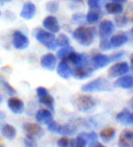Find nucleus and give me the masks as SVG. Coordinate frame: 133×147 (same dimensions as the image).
<instances>
[{
  "mask_svg": "<svg viewBox=\"0 0 133 147\" xmlns=\"http://www.w3.org/2000/svg\"><path fill=\"white\" fill-rule=\"evenodd\" d=\"M74 1H81V0H74Z\"/></svg>",
  "mask_w": 133,
  "mask_h": 147,
  "instance_id": "nucleus-49",
  "label": "nucleus"
},
{
  "mask_svg": "<svg viewBox=\"0 0 133 147\" xmlns=\"http://www.w3.org/2000/svg\"><path fill=\"white\" fill-rule=\"evenodd\" d=\"M130 64H131V69L133 70V54H132L131 58H130Z\"/></svg>",
  "mask_w": 133,
  "mask_h": 147,
  "instance_id": "nucleus-45",
  "label": "nucleus"
},
{
  "mask_svg": "<svg viewBox=\"0 0 133 147\" xmlns=\"http://www.w3.org/2000/svg\"><path fill=\"white\" fill-rule=\"evenodd\" d=\"M77 131V127L74 124H64V125H61V128H60V133L59 134H63L65 136L66 135H72L74 134Z\"/></svg>",
  "mask_w": 133,
  "mask_h": 147,
  "instance_id": "nucleus-25",
  "label": "nucleus"
},
{
  "mask_svg": "<svg viewBox=\"0 0 133 147\" xmlns=\"http://www.w3.org/2000/svg\"><path fill=\"white\" fill-rule=\"evenodd\" d=\"M131 32L133 33V28H132V30H131Z\"/></svg>",
  "mask_w": 133,
  "mask_h": 147,
  "instance_id": "nucleus-50",
  "label": "nucleus"
},
{
  "mask_svg": "<svg viewBox=\"0 0 133 147\" xmlns=\"http://www.w3.org/2000/svg\"><path fill=\"white\" fill-rule=\"evenodd\" d=\"M130 113V110H128V109L122 110L120 113H119L116 115V120L119 121V123L124 124V125H127V120H128V117H129Z\"/></svg>",
  "mask_w": 133,
  "mask_h": 147,
  "instance_id": "nucleus-26",
  "label": "nucleus"
},
{
  "mask_svg": "<svg viewBox=\"0 0 133 147\" xmlns=\"http://www.w3.org/2000/svg\"><path fill=\"white\" fill-rule=\"evenodd\" d=\"M99 48L102 50H109L112 47H111L110 41L108 38H102L99 44Z\"/></svg>",
  "mask_w": 133,
  "mask_h": 147,
  "instance_id": "nucleus-38",
  "label": "nucleus"
},
{
  "mask_svg": "<svg viewBox=\"0 0 133 147\" xmlns=\"http://www.w3.org/2000/svg\"><path fill=\"white\" fill-rule=\"evenodd\" d=\"M40 64L41 66L48 70H53L55 69L57 66V59L52 53H48L44 55L40 59Z\"/></svg>",
  "mask_w": 133,
  "mask_h": 147,
  "instance_id": "nucleus-15",
  "label": "nucleus"
},
{
  "mask_svg": "<svg viewBox=\"0 0 133 147\" xmlns=\"http://www.w3.org/2000/svg\"><path fill=\"white\" fill-rule=\"evenodd\" d=\"M84 137L86 138L87 142H88L89 145L93 144V143H96V142H98V134H97L95 131H90V133H81Z\"/></svg>",
  "mask_w": 133,
  "mask_h": 147,
  "instance_id": "nucleus-29",
  "label": "nucleus"
},
{
  "mask_svg": "<svg viewBox=\"0 0 133 147\" xmlns=\"http://www.w3.org/2000/svg\"><path fill=\"white\" fill-rule=\"evenodd\" d=\"M130 107H131V108H133V99L130 100Z\"/></svg>",
  "mask_w": 133,
  "mask_h": 147,
  "instance_id": "nucleus-47",
  "label": "nucleus"
},
{
  "mask_svg": "<svg viewBox=\"0 0 133 147\" xmlns=\"http://www.w3.org/2000/svg\"><path fill=\"white\" fill-rule=\"evenodd\" d=\"M133 144V131L124 130L120 134L118 145L119 147H131Z\"/></svg>",
  "mask_w": 133,
  "mask_h": 147,
  "instance_id": "nucleus-10",
  "label": "nucleus"
},
{
  "mask_svg": "<svg viewBox=\"0 0 133 147\" xmlns=\"http://www.w3.org/2000/svg\"><path fill=\"white\" fill-rule=\"evenodd\" d=\"M89 147H106L104 146L103 144H102L101 143H99V142H96V143H93V144H91L89 145Z\"/></svg>",
  "mask_w": 133,
  "mask_h": 147,
  "instance_id": "nucleus-42",
  "label": "nucleus"
},
{
  "mask_svg": "<svg viewBox=\"0 0 133 147\" xmlns=\"http://www.w3.org/2000/svg\"><path fill=\"white\" fill-rule=\"evenodd\" d=\"M29 40L21 31H15L13 34V46L17 49H25L28 47Z\"/></svg>",
  "mask_w": 133,
  "mask_h": 147,
  "instance_id": "nucleus-8",
  "label": "nucleus"
},
{
  "mask_svg": "<svg viewBox=\"0 0 133 147\" xmlns=\"http://www.w3.org/2000/svg\"><path fill=\"white\" fill-rule=\"evenodd\" d=\"M114 24L109 20H103L99 27V33L101 38H108L114 32Z\"/></svg>",
  "mask_w": 133,
  "mask_h": 147,
  "instance_id": "nucleus-12",
  "label": "nucleus"
},
{
  "mask_svg": "<svg viewBox=\"0 0 133 147\" xmlns=\"http://www.w3.org/2000/svg\"><path fill=\"white\" fill-rule=\"evenodd\" d=\"M127 125H133V111L129 114V117H128L127 120Z\"/></svg>",
  "mask_w": 133,
  "mask_h": 147,
  "instance_id": "nucleus-41",
  "label": "nucleus"
},
{
  "mask_svg": "<svg viewBox=\"0 0 133 147\" xmlns=\"http://www.w3.org/2000/svg\"><path fill=\"white\" fill-rule=\"evenodd\" d=\"M84 18V15L83 14H75L72 16V23H79L81 20H82Z\"/></svg>",
  "mask_w": 133,
  "mask_h": 147,
  "instance_id": "nucleus-40",
  "label": "nucleus"
},
{
  "mask_svg": "<svg viewBox=\"0 0 133 147\" xmlns=\"http://www.w3.org/2000/svg\"><path fill=\"white\" fill-rule=\"evenodd\" d=\"M57 72L59 77L65 80H68L72 76V69L69 67V65L66 61H64V60L59 62V64L58 65Z\"/></svg>",
  "mask_w": 133,
  "mask_h": 147,
  "instance_id": "nucleus-18",
  "label": "nucleus"
},
{
  "mask_svg": "<svg viewBox=\"0 0 133 147\" xmlns=\"http://www.w3.org/2000/svg\"><path fill=\"white\" fill-rule=\"evenodd\" d=\"M46 7H47V10L49 13L55 14L58 11L59 8V5L57 1H49L46 5Z\"/></svg>",
  "mask_w": 133,
  "mask_h": 147,
  "instance_id": "nucleus-30",
  "label": "nucleus"
},
{
  "mask_svg": "<svg viewBox=\"0 0 133 147\" xmlns=\"http://www.w3.org/2000/svg\"><path fill=\"white\" fill-rule=\"evenodd\" d=\"M110 83L105 78H97L94 80H91L89 82H87L82 85L81 90L84 92H106L110 90Z\"/></svg>",
  "mask_w": 133,
  "mask_h": 147,
  "instance_id": "nucleus-2",
  "label": "nucleus"
},
{
  "mask_svg": "<svg viewBox=\"0 0 133 147\" xmlns=\"http://www.w3.org/2000/svg\"><path fill=\"white\" fill-rule=\"evenodd\" d=\"M115 20L119 27H125L128 24V18L125 16H118L115 18Z\"/></svg>",
  "mask_w": 133,
  "mask_h": 147,
  "instance_id": "nucleus-37",
  "label": "nucleus"
},
{
  "mask_svg": "<svg viewBox=\"0 0 133 147\" xmlns=\"http://www.w3.org/2000/svg\"><path fill=\"white\" fill-rule=\"evenodd\" d=\"M106 2L107 0H88V5L90 9H100Z\"/></svg>",
  "mask_w": 133,
  "mask_h": 147,
  "instance_id": "nucleus-28",
  "label": "nucleus"
},
{
  "mask_svg": "<svg viewBox=\"0 0 133 147\" xmlns=\"http://www.w3.org/2000/svg\"><path fill=\"white\" fill-rule=\"evenodd\" d=\"M12 0H0V4L3 5L5 3H8V2H11Z\"/></svg>",
  "mask_w": 133,
  "mask_h": 147,
  "instance_id": "nucleus-44",
  "label": "nucleus"
},
{
  "mask_svg": "<svg viewBox=\"0 0 133 147\" xmlns=\"http://www.w3.org/2000/svg\"><path fill=\"white\" fill-rule=\"evenodd\" d=\"M70 144H71V139H69L66 136L60 137L57 141L58 147H70Z\"/></svg>",
  "mask_w": 133,
  "mask_h": 147,
  "instance_id": "nucleus-34",
  "label": "nucleus"
},
{
  "mask_svg": "<svg viewBox=\"0 0 133 147\" xmlns=\"http://www.w3.org/2000/svg\"><path fill=\"white\" fill-rule=\"evenodd\" d=\"M6 117V113H4V111H0V120H3Z\"/></svg>",
  "mask_w": 133,
  "mask_h": 147,
  "instance_id": "nucleus-43",
  "label": "nucleus"
},
{
  "mask_svg": "<svg viewBox=\"0 0 133 147\" xmlns=\"http://www.w3.org/2000/svg\"><path fill=\"white\" fill-rule=\"evenodd\" d=\"M24 144L26 147H37L38 143L35 138L30 137V136H27L24 140Z\"/></svg>",
  "mask_w": 133,
  "mask_h": 147,
  "instance_id": "nucleus-36",
  "label": "nucleus"
},
{
  "mask_svg": "<svg viewBox=\"0 0 133 147\" xmlns=\"http://www.w3.org/2000/svg\"><path fill=\"white\" fill-rule=\"evenodd\" d=\"M0 16H1V12H0Z\"/></svg>",
  "mask_w": 133,
  "mask_h": 147,
  "instance_id": "nucleus-51",
  "label": "nucleus"
},
{
  "mask_svg": "<svg viewBox=\"0 0 133 147\" xmlns=\"http://www.w3.org/2000/svg\"><path fill=\"white\" fill-rule=\"evenodd\" d=\"M125 55V52L123 51H120V52H116V53H113L111 56H110V61H116V60H119L120 59L123 58V56Z\"/></svg>",
  "mask_w": 133,
  "mask_h": 147,
  "instance_id": "nucleus-39",
  "label": "nucleus"
},
{
  "mask_svg": "<svg viewBox=\"0 0 133 147\" xmlns=\"http://www.w3.org/2000/svg\"><path fill=\"white\" fill-rule=\"evenodd\" d=\"M74 103L79 111H89L96 106V100L90 95H80L75 99Z\"/></svg>",
  "mask_w": 133,
  "mask_h": 147,
  "instance_id": "nucleus-4",
  "label": "nucleus"
},
{
  "mask_svg": "<svg viewBox=\"0 0 133 147\" xmlns=\"http://www.w3.org/2000/svg\"><path fill=\"white\" fill-rule=\"evenodd\" d=\"M115 88H121V89H131L133 88V77L130 75H124L118 78L117 80L113 83Z\"/></svg>",
  "mask_w": 133,
  "mask_h": 147,
  "instance_id": "nucleus-14",
  "label": "nucleus"
},
{
  "mask_svg": "<svg viewBox=\"0 0 133 147\" xmlns=\"http://www.w3.org/2000/svg\"><path fill=\"white\" fill-rule=\"evenodd\" d=\"M0 131L1 134L5 138L8 140H13L17 135V130L13 125L8 124V123H4L0 127Z\"/></svg>",
  "mask_w": 133,
  "mask_h": 147,
  "instance_id": "nucleus-19",
  "label": "nucleus"
},
{
  "mask_svg": "<svg viewBox=\"0 0 133 147\" xmlns=\"http://www.w3.org/2000/svg\"><path fill=\"white\" fill-rule=\"evenodd\" d=\"M2 101V98H1V96H0V102Z\"/></svg>",
  "mask_w": 133,
  "mask_h": 147,
  "instance_id": "nucleus-48",
  "label": "nucleus"
},
{
  "mask_svg": "<svg viewBox=\"0 0 133 147\" xmlns=\"http://www.w3.org/2000/svg\"><path fill=\"white\" fill-rule=\"evenodd\" d=\"M47 126H48V131H51V133L59 134V133H60V128H61V124H58L57 121H55L53 120L52 121H50V123Z\"/></svg>",
  "mask_w": 133,
  "mask_h": 147,
  "instance_id": "nucleus-32",
  "label": "nucleus"
},
{
  "mask_svg": "<svg viewBox=\"0 0 133 147\" xmlns=\"http://www.w3.org/2000/svg\"><path fill=\"white\" fill-rule=\"evenodd\" d=\"M23 130L25 131L27 136H30V137L35 138V139L41 138L44 135L43 128L38 123H26L23 124Z\"/></svg>",
  "mask_w": 133,
  "mask_h": 147,
  "instance_id": "nucleus-5",
  "label": "nucleus"
},
{
  "mask_svg": "<svg viewBox=\"0 0 133 147\" xmlns=\"http://www.w3.org/2000/svg\"><path fill=\"white\" fill-rule=\"evenodd\" d=\"M100 15H101L100 9H91L86 16L87 21H88V23H89V24L95 23L99 19Z\"/></svg>",
  "mask_w": 133,
  "mask_h": 147,
  "instance_id": "nucleus-24",
  "label": "nucleus"
},
{
  "mask_svg": "<svg viewBox=\"0 0 133 147\" xmlns=\"http://www.w3.org/2000/svg\"><path fill=\"white\" fill-rule=\"evenodd\" d=\"M115 136H116V130L113 127H107L99 133L100 139L103 142H106V143H109V142L112 141L115 138Z\"/></svg>",
  "mask_w": 133,
  "mask_h": 147,
  "instance_id": "nucleus-21",
  "label": "nucleus"
},
{
  "mask_svg": "<svg viewBox=\"0 0 133 147\" xmlns=\"http://www.w3.org/2000/svg\"><path fill=\"white\" fill-rule=\"evenodd\" d=\"M112 1H114V2H125V1H127V0H112Z\"/></svg>",
  "mask_w": 133,
  "mask_h": 147,
  "instance_id": "nucleus-46",
  "label": "nucleus"
},
{
  "mask_svg": "<svg viewBox=\"0 0 133 147\" xmlns=\"http://www.w3.org/2000/svg\"><path fill=\"white\" fill-rule=\"evenodd\" d=\"M74 51V49L70 46H66V47H63L61 49H59L58 51L57 52V56L58 59H66L69 56L70 53H72Z\"/></svg>",
  "mask_w": 133,
  "mask_h": 147,
  "instance_id": "nucleus-27",
  "label": "nucleus"
},
{
  "mask_svg": "<svg viewBox=\"0 0 133 147\" xmlns=\"http://www.w3.org/2000/svg\"><path fill=\"white\" fill-rule=\"evenodd\" d=\"M131 147H133V144H132V146H131Z\"/></svg>",
  "mask_w": 133,
  "mask_h": 147,
  "instance_id": "nucleus-53",
  "label": "nucleus"
},
{
  "mask_svg": "<svg viewBox=\"0 0 133 147\" xmlns=\"http://www.w3.org/2000/svg\"><path fill=\"white\" fill-rule=\"evenodd\" d=\"M57 44H58V46H60V47L69 46V44H70L69 38L66 37L65 34H60L57 39Z\"/></svg>",
  "mask_w": 133,
  "mask_h": 147,
  "instance_id": "nucleus-31",
  "label": "nucleus"
},
{
  "mask_svg": "<svg viewBox=\"0 0 133 147\" xmlns=\"http://www.w3.org/2000/svg\"><path fill=\"white\" fill-rule=\"evenodd\" d=\"M0 147H3V146H1V145H0Z\"/></svg>",
  "mask_w": 133,
  "mask_h": 147,
  "instance_id": "nucleus-52",
  "label": "nucleus"
},
{
  "mask_svg": "<svg viewBox=\"0 0 133 147\" xmlns=\"http://www.w3.org/2000/svg\"><path fill=\"white\" fill-rule=\"evenodd\" d=\"M96 69L94 66L85 65V66H77L72 69V76L77 80H85L89 78Z\"/></svg>",
  "mask_w": 133,
  "mask_h": 147,
  "instance_id": "nucleus-7",
  "label": "nucleus"
},
{
  "mask_svg": "<svg viewBox=\"0 0 133 147\" xmlns=\"http://www.w3.org/2000/svg\"><path fill=\"white\" fill-rule=\"evenodd\" d=\"M88 144L86 138L82 134H79L75 139V147H86Z\"/></svg>",
  "mask_w": 133,
  "mask_h": 147,
  "instance_id": "nucleus-33",
  "label": "nucleus"
},
{
  "mask_svg": "<svg viewBox=\"0 0 133 147\" xmlns=\"http://www.w3.org/2000/svg\"><path fill=\"white\" fill-rule=\"evenodd\" d=\"M110 63V58L109 56L104 54H96L92 57V65L94 66V68L101 69L107 67Z\"/></svg>",
  "mask_w": 133,
  "mask_h": 147,
  "instance_id": "nucleus-13",
  "label": "nucleus"
},
{
  "mask_svg": "<svg viewBox=\"0 0 133 147\" xmlns=\"http://www.w3.org/2000/svg\"><path fill=\"white\" fill-rule=\"evenodd\" d=\"M95 29L89 28L86 27H79L73 32V38L80 45L85 47H89L93 43L95 38Z\"/></svg>",
  "mask_w": 133,
  "mask_h": 147,
  "instance_id": "nucleus-1",
  "label": "nucleus"
},
{
  "mask_svg": "<svg viewBox=\"0 0 133 147\" xmlns=\"http://www.w3.org/2000/svg\"><path fill=\"white\" fill-rule=\"evenodd\" d=\"M0 82H2V85H3L4 89L6 90V92L9 95H15V94H16V90H15V89L7 82H6V80H5L4 79L0 78Z\"/></svg>",
  "mask_w": 133,
  "mask_h": 147,
  "instance_id": "nucleus-35",
  "label": "nucleus"
},
{
  "mask_svg": "<svg viewBox=\"0 0 133 147\" xmlns=\"http://www.w3.org/2000/svg\"><path fill=\"white\" fill-rule=\"evenodd\" d=\"M105 7H106L107 12H108L109 14L119 15L123 11V7H122V5H120L119 2L112 1L109 3H107L105 5Z\"/></svg>",
  "mask_w": 133,
  "mask_h": 147,
  "instance_id": "nucleus-23",
  "label": "nucleus"
},
{
  "mask_svg": "<svg viewBox=\"0 0 133 147\" xmlns=\"http://www.w3.org/2000/svg\"><path fill=\"white\" fill-rule=\"evenodd\" d=\"M38 101L40 104L44 105L45 107H47L49 111H53L54 110V98L49 94V92L46 93L42 96H39L38 97Z\"/></svg>",
  "mask_w": 133,
  "mask_h": 147,
  "instance_id": "nucleus-22",
  "label": "nucleus"
},
{
  "mask_svg": "<svg viewBox=\"0 0 133 147\" xmlns=\"http://www.w3.org/2000/svg\"><path fill=\"white\" fill-rule=\"evenodd\" d=\"M43 27L51 33H57L59 31V24L58 19L54 16H48L43 20Z\"/></svg>",
  "mask_w": 133,
  "mask_h": 147,
  "instance_id": "nucleus-16",
  "label": "nucleus"
},
{
  "mask_svg": "<svg viewBox=\"0 0 133 147\" xmlns=\"http://www.w3.org/2000/svg\"><path fill=\"white\" fill-rule=\"evenodd\" d=\"M36 14V6L33 3H26L23 7L21 12H20V17L26 20H30L32 19Z\"/></svg>",
  "mask_w": 133,
  "mask_h": 147,
  "instance_id": "nucleus-17",
  "label": "nucleus"
},
{
  "mask_svg": "<svg viewBox=\"0 0 133 147\" xmlns=\"http://www.w3.org/2000/svg\"><path fill=\"white\" fill-rule=\"evenodd\" d=\"M130 71V66L126 61L116 63L113 66H111L109 69V78H117L121 77V76L127 75Z\"/></svg>",
  "mask_w": 133,
  "mask_h": 147,
  "instance_id": "nucleus-6",
  "label": "nucleus"
},
{
  "mask_svg": "<svg viewBox=\"0 0 133 147\" xmlns=\"http://www.w3.org/2000/svg\"><path fill=\"white\" fill-rule=\"evenodd\" d=\"M35 37L38 42H40L50 50L55 49L58 46L57 39H56L55 36L51 32H48V31H45L43 29L38 28L36 30Z\"/></svg>",
  "mask_w": 133,
  "mask_h": 147,
  "instance_id": "nucleus-3",
  "label": "nucleus"
},
{
  "mask_svg": "<svg viewBox=\"0 0 133 147\" xmlns=\"http://www.w3.org/2000/svg\"><path fill=\"white\" fill-rule=\"evenodd\" d=\"M128 40H129V38L127 37V35L125 34H118L115 35V36L111 37L110 38V44H111V47L113 48H120L121 46L125 45Z\"/></svg>",
  "mask_w": 133,
  "mask_h": 147,
  "instance_id": "nucleus-20",
  "label": "nucleus"
},
{
  "mask_svg": "<svg viewBox=\"0 0 133 147\" xmlns=\"http://www.w3.org/2000/svg\"><path fill=\"white\" fill-rule=\"evenodd\" d=\"M7 107L13 113L19 114V113H22L24 111L25 105L23 101L19 98L12 96V97H10L7 100Z\"/></svg>",
  "mask_w": 133,
  "mask_h": 147,
  "instance_id": "nucleus-11",
  "label": "nucleus"
},
{
  "mask_svg": "<svg viewBox=\"0 0 133 147\" xmlns=\"http://www.w3.org/2000/svg\"><path fill=\"white\" fill-rule=\"evenodd\" d=\"M36 120L39 124H46L48 125L50 121H53V115L51 111L48 109H39L37 111L35 114Z\"/></svg>",
  "mask_w": 133,
  "mask_h": 147,
  "instance_id": "nucleus-9",
  "label": "nucleus"
}]
</instances>
